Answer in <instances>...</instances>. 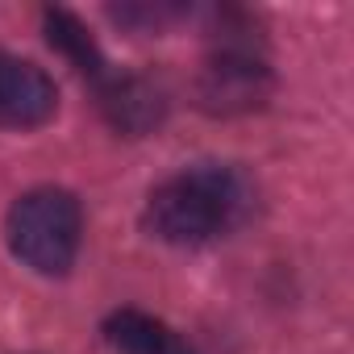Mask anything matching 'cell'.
I'll use <instances>...</instances> for the list:
<instances>
[{
  "label": "cell",
  "mask_w": 354,
  "mask_h": 354,
  "mask_svg": "<svg viewBox=\"0 0 354 354\" xmlns=\"http://www.w3.org/2000/svg\"><path fill=\"white\" fill-rule=\"evenodd\" d=\"M250 213V184L234 167H188L146 201V230L171 246H205Z\"/></svg>",
  "instance_id": "obj_1"
},
{
  "label": "cell",
  "mask_w": 354,
  "mask_h": 354,
  "mask_svg": "<svg viewBox=\"0 0 354 354\" xmlns=\"http://www.w3.org/2000/svg\"><path fill=\"white\" fill-rule=\"evenodd\" d=\"M9 250L38 275H67L80 254L84 213L63 188H34L9 209Z\"/></svg>",
  "instance_id": "obj_2"
},
{
  "label": "cell",
  "mask_w": 354,
  "mask_h": 354,
  "mask_svg": "<svg viewBox=\"0 0 354 354\" xmlns=\"http://www.w3.org/2000/svg\"><path fill=\"white\" fill-rule=\"evenodd\" d=\"M196 96L209 113H250L271 96V67L238 42H225L196 80Z\"/></svg>",
  "instance_id": "obj_3"
},
{
  "label": "cell",
  "mask_w": 354,
  "mask_h": 354,
  "mask_svg": "<svg viewBox=\"0 0 354 354\" xmlns=\"http://www.w3.org/2000/svg\"><path fill=\"white\" fill-rule=\"evenodd\" d=\"M59 109V88L55 80L30 63L0 50V125L5 129H34L46 125Z\"/></svg>",
  "instance_id": "obj_4"
},
{
  "label": "cell",
  "mask_w": 354,
  "mask_h": 354,
  "mask_svg": "<svg viewBox=\"0 0 354 354\" xmlns=\"http://www.w3.org/2000/svg\"><path fill=\"white\" fill-rule=\"evenodd\" d=\"M100 113L109 117L113 129L142 138L167 117V96L154 80L146 75H104L100 80Z\"/></svg>",
  "instance_id": "obj_5"
},
{
  "label": "cell",
  "mask_w": 354,
  "mask_h": 354,
  "mask_svg": "<svg viewBox=\"0 0 354 354\" xmlns=\"http://www.w3.org/2000/svg\"><path fill=\"white\" fill-rule=\"evenodd\" d=\"M104 337L121 354H196L188 337H180L167 321L142 313V308H117L104 321Z\"/></svg>",
  "instance_id": "obj_6"
},
{
  "label": "cell",
  "mask_w": 354,
  "mask_h": 354,
  "mask_svg": "<svg viewBox=\"0 0 354 354\" xmlns=\"http://www.w3.org/2000/svg\"><path fill=\"white\" fill-rule=\"evenodd\" d=\"M46 42L55 46V50H63L71 63H75V71H84V75H92L96 84L109 75L104 67V55H100V46H96V38L84 30V21L75 17V13H67V9H46Z\"/></svg>",
  "instance_id": "obj_7"
}]
</instances>
